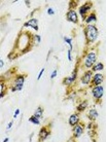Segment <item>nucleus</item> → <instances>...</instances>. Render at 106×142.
I'll list each match as a JSON object with an SVG mask.
<instances>
[{"label": "nucleus", "instance_id": "nucleus-4", "mask_svg": "<svg viewBox=\"0 0 106 142\" xmlns=\"http://www.w3.org/2000/svg\"><path fill=\"white\" fill-rule=\"evenodd\" d=\"M103 95H104V88L102 86H98V87H94L92 89V96L95 100L99 101L100 99H102Z\"/></svg>", "mask_w": 106, "mask_h": 142}, {"label": "nucleus", "instance_id": "nucleus-22", "mask_svg": "<svg viewBox=\"0 0 106 142\" xmlns=\"http://www.w3.org/2000/svg\"><path fill=\"white\" fill-rule=\"evenodd\" d=\"M47 13H48L50 16H53L54 13H55V10H54V8L48 7V8H47Z\"/></svg>", "mask_w": 106, "mask_h": 142}, {"label": "nucleus", "instance_id": "nucleus-25", "mask_svg": "<svg viewBox=\"0 0 106 142\" xmlns=\"http://www.w3.org/2000/svg\"><path fill=\"white\" fill-rule=\"evenodd\" d=\"M13 121H9V123H8V125H7V127H6V131H9V130L11 129V127H13Z\"/></svg>", "mask_w": 106, "mask_h": 142}, {"label": "nucleus", "instance_id": "nucleus-10", "mask_svg": "<svg viewBox=\"0 0 106 142\" xmlns=\"http://www.w3.org/2000/svg\"><path fill=\"white\" fill-rule=\"evenodd\" d=\"M103 80H104V76H103L101 73H96V74L93 76V79H92V84H93L94 87L101 86Z\"/></svg>", "mask_w": 106, "mask_h": 142}, {"label": "nucleus", "instance_id": "nucleus-6", "mask_svg": "<svg viewBox=\"0 0 106 142\" xmlns=\"http://www.w3.org/2000/svg\"><path fill=\"white\" fill-rule=\"evenodd\" d=\"M92 6H93V4H92L91 2H85L82 6L79 7V13H81V16L82 17L84 22L85 21V19H87V13L91 9Z\"/></svg>", "mask_w": 106, "mask_h": 142}, {"label": "nucleus", "instance_id": "nucleus-28", "mask_svg": "<svg viewBox=\"0 0 106 142\" xmlns=\"http://www.w3.org/2000/svg\"><path fill=\"white\" fill-rule=\"evenodd\" d=\"M3 66H4V62L3 61H0V67H1V68H3Z\"/></svg>", "mask_w": 106, "mask_h": 142}, {"label": "nucleus", "instance_id": "nucleus-5", "mask_svg": "<svg viewBox=\"0 0 106 142\" xmlns=\"http://www.w3.org/2000/svg\"><path fill=\"white\" fill-rule=\"evenodd\" d=\"M50 136H51V130H50V128L47 127V126L42 127L41 129H40V131H39V133H38V141L39 142L44 141L45 139H47Z\"/></svg>", "mask_w": 106, "mask_h": 142}, {"label": "nucleus", "instance_id": "nucleus-23", "mask_svg": "<svg viewBox=\"0 0 106 142\" xmlns=\"http://www.w3.org/2000/svg\"><path fill=\"white\" fill-rule=\"evenodd\" d=\"M43 72H44V68H42V69L40 70V72H39L38 76H37V79H38V80L41 78V76H42V74H43Z\"/></svg>", "mask_w": 106, "mask_h": 142}, {"label": "nucleus", "instance_id": "nucleus-2", "mask_svg": "<svg viewBox=\"0 0 106 142\" xmlns=\"http://www.w3.org/2000/svg\"><path fill=\"white\" fill-rule=\"evenodd\" d=\"M97 60V53L95 50H91L90 53H88V55L85 58V66L87 68H92L95 64Z\"/></svg>", "mask_w": 106, "mask_h": 142}, {"label": "nucleus", "instance_id": "nucleus-21", "mask_svg": "<svg viewBox=\"0 0 106 142\" xmlns=\"http://www.w3.org/2000/svg\"><path fill=\"white\" fill-rule=\"evenodd\" d=\"M57 74H58V70L57 69H55L53 71V72H51V79H54L57 76Z\"/></svg>", "mask_w": 106, "mask_h": 142}, {"label": "nucleus", "instance_id": "nucleus-15", "mask_svg": "<svg viewBox=\"0 0 106 142\" xmlns=\"http://www.w3.org/2000/svg\"><path fill=\"white\" fill-rule=\"evenodd\" d=\"M34 116H36L37 118H39V120H42V117H43V108H42L41 106H38L37 108L35 109V111H34Z\"/></svg>", "mask_w": 106, "mask_h": 142}, {"label": "nucleus", "instance_id": "nucleus-11", "mask_svg": "<svg viewBox=\"0 0 106 142\" xmlns=\"http://www.w3.org/2000/svg\"><path fill=\"white\" fill-rule=\"evenodd\" d=\"M84 129L85 127L82 125H76L75 127H73V137L74 138H78L84 134Z\"/></svg>", "mask_w": 106, "mask_h": 142}, {"label": "nucleus", "instance_id": "nucleus-29", "mask_svg": "<svg viewBox=\"0 0 106 142\" xmlns=\"http://www.w3.org/2000/svg\"><path fill=\"white\" fill-rule=\"evenodd\" d=\"M8 140H9V139H8V138L6 137V138H5V139H4V140H3V142H7Z\"/></svg>", "mask_w": 106, "mask_h": 142}, {"label": "nucleus", "instance_id": "nucleus-26", "mask_svg": "<svg viewBox=\"0 0 106 142\" xmlns=\"http://www.w3.org/2000/svg\"><path fill=\"white\" fill-rule=\"evenodd\" d=\"M19 114H20V109H17L16 112H15V114H13V118H17Z\"/></svg>", "mask_w": 106, "mask_h": 142}, {"label": "nucleus", "instance_id": "nucleus-12", "mask_svg": "<svg viewBox=\"0 0 106 142\" xmlns=\"http://www.w3.org/2000/svg\"><path fill=\"white\" fill-rule=\"evenodd\" d=\"M24 27H31L33 29H35L36 31L38 30V20L35 19V18H32L30 19L28 22H26L24 24Z\"/></svg>", "mask_w": 106, "mask_h": 142}, {"label": "nucleus", "instance_id": "nucleus-13", "mask_svg": "<svg viewBox=\"0 0 106 142\" xmlns=\"http://www.w3.org/2000/svg\"><path fill=\"white\" fill-rule=\"evenodd\" d=\"M79 123V114L78 113H73L70 115L69 117V125L71 127H75L76 125H78Z\"/></svg>", "mask_w": 106, "mask_h": 142}, {"label": "nucleus", "instance_id": "nucleus-1", "mask_svg": "<svg viewBox=\"0 0 106 142\" xmlns=\"http://www.w3.org/2000/svg\"><path fill=\"white\" fill-rule=\"evenodd\" d=\"M85 35L87 43L92 44L93 42H95L97 37H98V29L94 25H88L85 28Z\"/></svg>", "mask_w": 106, "mask_h": 142}, {"label": "nucleus", "instance_id": "nucleus-9", "mask_svg": "<svg viewBox=\"0 0 106 142\" xmlns=\"http://www.w3.org/2000/svg\"><path fill=\"white\" fill-rule=\"evenodd\" d=\"M66 18H67V21L73 23V24L78 23V16L74 9H69V11L66 13Z\"/></svg>", "mask_w": 106, "mask_h": 142}, {"label": "nucleus", "instance_id": "nucleus-24", "mask_svg": "<svg viewBox=\"0 0 106 142\" xmlns=\"http://www.w3.org/2000/svg\"><path fill=\"white\" fill-rule=\"evenodd\" d=\"M34 40H35L37 43H39V42H40V36H39V35H34Z\"/></svg>", "mask_w": 106, "mask_h": 142}, {"label": "nucleus", "instance_id": "nucleus-18", "mask_svg": "<svg viewBox=\"0 0 106 142\" xmlns=\"http://www.w3.org/2000/svg\"><path fill=\"white\" fill-rule=\"evenodd\" d=\"M103 69H104V64L103 63H98L92 67V71H102Z\"/></svg>", "mask_w": 106, "mask_h": 142}, {"label": "nucleus", "instance_id": "nucleus-3", "mask_svg": "<svg viewBox=\"0 0 106 142\" xmlns=\"http://www.w3.org/2000/svg\"><path fill=\"white\" fill-rule=\"evenodd\" d=\"M25 76L26 75H17V77L15 78V81L11 87V92H17V91H21L24 86V81H25Z\"/></svg>", "mask_w": 106, "mask_h": 142}, {"label": "nucleus", "instance_id": "nucleus-7", "mask_svg": "<svg viewBox=\"0 0 106 142\" xmlns=\"http://www.w3.org/2000/svg\"><path fill=\"white\" fill-rule=\"evenodd\" d=\"M93 71L92 70H89V71H85V72L82 74L81 80V84L87 86L90 82H92V79H93Z\"/></svg>", "mask_w": 106, "mask_h": 142}, {"label": "nucleus", "instance_id": "nucleus-16", "mask_svg": "<svg viewBox=\"0 0 106 142\" xmlns=\"http://www.w3.org/2000/svg\"><path fill=\"white\" fill-rule=\"evenodd\" d=\"M88 101L87 100H84V101H81V103H79L78 105H77V107H76V109H77V111L78 112H82L85 109H87V107H88Z\"/></svg>", "mask_w": 106, "mask_h": 142}, {"label": "nucleus", "instance_id": "nucleus-8", "mask_svg": "<svg viewBox=\"0 0 106 142\" xmlns=\"http://www.w3.org/2000/svg\"><path fill=\"white\" fill-rule=\"evenodd\" d=\"M77 77V68L73 70V72L71 73L70 76H67V77L64 78V80H63V84L64 86H70V84H72L74 81H75V79Z\"/></svg>", "mask_w": 106, "mask_h": 142}, {"label": "nucleus", "instance_id": "nucleus-17", "mask_svg": "<svg viewBox=\"0 0 106 142\" xmlns=\"http://www.w3.org/2000/svg\"><path fill=\"white\" fill-rule=\"evenodd\" d=\"M97 21V17L95 13H91L90 16L87 17V19H85V23H87L88 25H92V23H95Z\"/></svg>", "mask_w": 106, "mask_h": 142}, {"label": "nucleus", "instance_id": "nucleus-19", "mask_svg": "<svg viewBox=\"0 0 106 142\" xmlns=\"http://www.w3.org/2000/svg\"><path fill=\"white\" fill-rule=\"evenodd\" d=\"M29 121H30V123H32V124H34V125H40V120L37 118L36 116H34V115H32L29 118Z\"/></svg>", "mask_w": 106, "mask_h": 142}, {"label": "nucleus", "instance_id": "nucleus-27", "mask_svg": "<svg viewBox=\"0 0 106 142\" xmlns=\"http://www.w3.org/2000/svg\"><path fill=\"white\" fill-rule=\"evenodd\" d=\"M68 60H69V61H72V58H71V50H68Z\"/></svg>", "mask_w": 106, "mask_h": 142}, {"label": "nucleus", "instance_id": "nucleus-14", "mask_svg": "<svg viewBox=\"0 0 106 142\" xmlns=\"http://www.w3.org/2000/svg\"><path fill=\"white\" fill-rule=\"evenodd\" d=\"M88 117L90 118V121H95L97 117H98V111L95 108L90 109V111L88 113Z\"/></svg>", "mask_w": 106, "mask_h": 142}, {"label": "nucleus", "instance_id": "nucleus-20", "mask_svg": "<svg viewBox=\"0 0 106 142\" xmlns=\"http://www.w3.org/2000/svg\"><path fill=\"white\" fill-rule=\"evenodd\" d=\"M64 41L67 43L68 45H69V47H70V50H72V39L69 38V37H64Z\"/></svg>", "mask_w": 106, "mask_h": 142}]
</instances>
